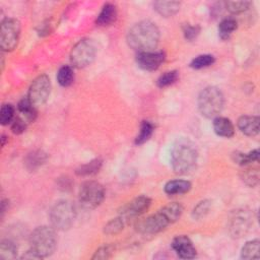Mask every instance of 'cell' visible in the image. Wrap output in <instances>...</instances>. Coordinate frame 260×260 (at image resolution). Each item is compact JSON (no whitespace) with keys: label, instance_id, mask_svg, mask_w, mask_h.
Here are the masks:
<instances>
[{"label":"cell","instance_id":"1","mask_svg":"<svg viewBox=\"0 0 260 260\" xmlns=\"http://www.w3.org/2000/svg\"><path fill=\"white\" fill-rule=\"evenodd\" d=\"M159 42V30L155 23L142 20L135 23L127 34L128 45L138 51H153Z\"/></svg>","mask_w":260,"mask_h":260},{"label":"cell","instance_id":"2","mask_svg":"<svg viewBox=\"0 0 260 260\" xmlns=\"http://www.w3.org/2000/svg\"><path fill=\"white\" fill-rule=\"evenodd\" d=\"M29 250L36 254L39 259L49 257L54 253L57 247V236L52 226H39L32 231L29 236Z\"/></svg>","mask_w":260,"mask_h":260},{"label":"cell","instance_id":"3","mask_svg":"<svg viewBox=\"0 0 260 260\" xmlns=\"http://www.w3.org/2000/svg\"><path fill=\"white\" fill-rule=\"evenodd\" d=\"M197 150L188 141L178 142L171 152V165L177 174H187L192 171L197 162Z\"/></svg>","mask_w":260,"mask_h":260},{"label":"cell","instance_id":"4","mask_svg":"<svg viewBox=\"0 0 260 260\" xmlns=\"http://www.w3.org/2000/svg\"><path fill=\"white\" fill-rule=\"evenodd\" d=\"M223 94L215 86L205 87L198 96V109L205 118H215L223 108Z\"/></svg>","mask_w":260,"mask_h":260},{"label":"cell","instance_id":"5","mask_svg":"<svg viewBox=\"0 0 260 260\" xmlns=\"http://www.w3.org/2000/svg\"><path fill=\"white\" fill-rule=\"evenodd\" d=\"M74 205L68 200L56 202L50 210V221L52 226L58 231H66L71 228L75 219Z\"/></svg>","mask_w":260,"mask_h":260},{"label":"cell","instance_id":"6","mask_svg":"<svg viewBox=\"0 0 260 260\" xmlns=\"http://www.w3.org/2000/svg\"><path fill=\"white\" fill-rule=\"evenodd\" d=\"M79 202L86 209L98 207L105 198V189L99 182L86 181L79 189Z\"/></svg>","mask_w":260,"mask_h":260},{"label":"cell","instance_id":"7","mask_svg":"<svg viewBox=\"0 0 260 260\" xmlns=\"http://www.w3.org/2000/svg\"><path fill=\"white\" fill-rule=\"evenodd\" d=\"M95 47L94 44L87 39L80 40L72 48L70 53L71 64L76 68H84L90 65L95 58Z\"/></svg>","mask_w":260,"mask_h":260},{"label":"cell","instance_id":"8","mask_svg":"<svg viewBox=\"0 0 260 260\" xmlns=\"http://www.w3.org/2000/svg\"><path fill=\"white\" fill-rule=\"evenodd\" d=\"M20 36V23L14 18H5L1 22L0 47L2 51L10 52L18 44Z\"/></svg>","mask_w":260,"mask_h":260},{"label":"cell","instance_id":"9","mask_svg":"<svg viewBox=\"0 0 260 260\" xmlns=\"http://www.w3.org/2000/svg\"><path fill=\"white\" fill-rule=\"evenodd\" d=\"M171 222L165 214L158 210L156 213L139 219L135 224L137 233L144 236H152L165 230Z\"/></svg>","mask_w":260,"mask_h":260},{"label":"cell","instance_id":"10","mask_svg":"<svg viewBox=\"0 0 260 260\" xmlns=\"http://www.w3.org/2000/svg\"><path fill=\"white\" fill-rule=\"evenodd\" d=\"M51 93V81L46 74L35 78L28 88L27 99L37 107L44 105Z\"/></svg>","mask_w":260,"mask_h":260},{"label":"cell","instance_id":"11","mask_svg":"<svg viewBox=\"0 0 260 260\" xmlns=\"http://www.w3.org/2000/svg\"><path fill=\"white\" fill-rule=\"evenodd\" d=\"M252 222V215L249 210H236L230 217L229 221V230L231 235L236 238L244 236L249 231Z\"/></svg>","mask_w":260,"mask_h":260},{"label":"cell","instance_id":"12","mask_svg":"<svg viewBox=\"0 0 260 260\" xmlns=\"http://www.w3.org/2000/svg\"><path fill=\"white\" fill-rule=\"evenodd\" d=\"M151 200L147 196H138L122 207L120 216L128 222L129 220L144 213L149 208Z\"/></svg>","mask_w":260,"mask_h":260},{"label":"cell","instance_id":"13","mask_svg":"<svg viewBox=\"0 0 260 260\" xmlns=\"http://www.w3.org/2000/svg\"><path fill=\"white\" fill-rule=\"evenodd\" d=\"M166 55L162 51H145L138 52L136 55V63L138 67L146 71L156 70L165 61Z\"/></svg>","mask_w":260,"mask_h":260},{"label":"cell","instance_id":"14","mask_svg":"<svg viewBox=\"0 0 260 260\" xmlns=\"http://www.w3.org/2000/svg\"><path fill=\"white\" fill-rule=\"evenodd\" d=\"M172 248L182 259H193L196 256V249L187 236H178L172 242Z\"/></svg>","mask_w":260,"mask_h":260},{"label":"cell","instance_id":"15","mask_svg":"<svg viewBox=\"0 0 260 260\" xmlns=\"http://www.w3.org/2000/svg\"><path fill=\"white\" fill-rule=\"evenodd\" d=\"M238 128L247 136H256L260 129V120L257 116H242L238 120Z\"/></svg>","mask_w":260,"mask_h":260},{"label":"cell","instance_id":"16","mask_svg":"<svg viewBox=\"0 0 260 260\" xmlns=\"http://www.w3.org/2000/svg\"><path fill=\"white\" fill-rule=\"evenodd\" d=\"M213 130L221 137L230 138L235 133V127L232 121L225 117H215L213 120Z\"/></svg>","mask_w":260,"mask_h":260},{"label":"cell","instance_id":"17","mask_svg":"<svg viewBox=\"0 0 260 260\" xmlns=\"http://www.w3.org/2000/svg\"><path fill=\"white\" fill-rule=\"evenodd\" d=\"M117 18V9L115 5L107 3L103 6L100 14L96 17V24L100 26H107L115 22Z\"/></svg>","mask_w":260,"mask_h":260},{"label":"cell","instance_id":"18","mask_svg":"<svg viewBox=\"0 0 260 260\" xmlns=\"http://www.w3.org/2000/svg\"><path fill=\"white\" fill-rule=\"evenodd\" d=\"M154 10L161 16L170 17L176 14L180 9L178 1H155L153 2Z\"/></svg>","mask_w":260,"mask_h":260},{"label":"cell","instance_id":"19","mask_svg":"<svg viewBox=\"0 0 260 260\" xmlns=\"http://www.w3.org/2000/svg\"><path fill=\"white\" fill-rule=\"evenodd\" d=\"M191 189V183L186 180H172L165 185V192L169 195L187 193Z\"/></svg>","mask_w":260,"mask_h":260},{"label":"cell","instance_id":"20","mask_svg":"<svg viewBox=\"0 0 260 260\" xmlns=\"http://www.w3.org/2000/svg\"><path fill=\"white\" fill-rule=\"evenodd\" d=\"M18 111L19 113L22 115V119L27 121V122H32L35 121V119L37 118V110H36V106L26 98V99H22L19 103H18Z\"/></svg>","mask_w":260,"mask_h":260},{"label":"cell","instance_id":"21","mask_svg":"<svg viewBox=\"0 0 260 260\" xmlns=\"http://www.w3.org/2000/svg\"><path fill=\"white\" fill-rule=\"evenodd\" d=\"M237 20L233 17L223 18L218 24V36L221 40H228L237 29Z\"/></svg>","mask_w":260,"mask_h":260},{"label":"cell","instance_id":"22","mask_svg":"<svg viewBox=\"0 0 260 260\" xmlns=\"http://www.w3.org/2000/svg\"><path fill=\"white\" fill-rule=\"evenodd\" d=\"M260 242L259 240H252L247 242L241 251V257L246 260L259 259L260 257Z\"/></svg>","mask_w":260,"mask_h":260},{"label":"cell","instance_id":"23","mask_svg":"<svg viewBox=\"0 0 260 260\" xmlns=\"http://www.w3.org/2000/svg\"><path fill=\"white\" fill-rule=\"evenodd\" d=\"M160 211L165 214V216L169 219L171 223L175 222L180 218L183 213V206L178 202H172L168 205L164 206Z\"/></svg>","mask_w":260,"mask_h":260},{"label":"cell","instance_id":"24","mask_svg":"<svg viewBox=\"0 0 260 260\" xmlns=\"http://www.w3.org/2000/svg\"><path fill=\"white\" fill-rule=\"evenodd\" d=\"M17 247L10 240H2L0 244V259L10 260L16 258Z\"/></svg>","mask_w":260,"mask_h":260},{"label":"cell","instance_id":"25","mask_svg":"<svg viewBox=\"0 0 260 260\" xmlns=\"http://www.w3.org/2000/svg\"><path fill=\"white\" fill-rule=\"evenodd\" d=\"M233 159L236 164L245 166L253 161H258L259 160V150L254 149L250 151L249 153H243V152H235L233 154Z\"/></svg>","mask_w":260,"mask_h":260},{"label":"cell","instance_id":"26","mask_svg":"<svg viewBox=\"0 0 260 260\" xmlns=\"http://www.w3.org/2000/svg\"><path fill=\"white\" fill-rule=\"evenodd\" d=\"M46 158H47V155L43 151H41V150L32 151L31 153H29L26 156L25 166L28 170H35V169L39 168L40 166H42L45 162Z\"/></svg>","mask_w":260,"mask_h":260},{"label":"cell","instance_id":"27","mask_svg":"<svg viewBox=\"0 0 260 260\" xmlns=\"http://www.w3.org/2000/svg\"><path fill=\"white\" fill-rule=\"evenodd\" d=\"M74 79V74L73 70L70 66H62L57 73V81L61 86H69Z\"/></svg>","mask_w":260,"mask_h":260},{"label":"cell","instance_id":"28","mask_svg":"<svg viewBox=\"0 0 260 260\" xmlns=\"http://www.w3.org/2000/svg\"><path fill=\"white\" fill-rule=\"evenodd\" d=\"M102 167V160L99 158L92 159L82 166H80L77 170H76V174L78 176H89V175H93L95 173L99 172V170Z\"/></svg>","mask_w":260,"mask_h":260},{"label":"cell","instance_id":"29","mask_svg":"<svg viewBox=\"0 0 260 260\" xmlns=\"http://www.w3.org/2000/svg\"><path fill=\"white\" fill-rule=\"evenodd\" d=\"M153 125L149 121H143L140 126L139 134L135 138V144H142L146 142L152 135Z\"/></svg>","mask_w":260,"mask_h":260},{"label":"cell","instance_id":"30","mask_svg":"<svg viewBox=\"0 0 260 260\" xmlns=\"http://www.w3.org/2000/svg\"><path fill=\"white\" fill-rule=\"evenodd\" d=\"M241 179L243 180V182L250 186V187H254L258 184L259 182V171L258 169L255 168H248L242 171L241 173Z\"/></svg>","mask_w":260,"mask_h":260},{"label":"cell","instance_id":"31","mask_svg":"<svg viewBox=\"0 0 260 260\" xmlns=\"http://www.w3.org/2000/svg\"><path fill=\"white\" fill-rule=\"evenodd\" d=\"M127 222L119 215L118 217L113 218L107 222V224L104 228V232L107 235H116L124 229V225Z\"/></svg>","mask_w":260,"mask_h":260},{"label":"cell","instance_id":"32","mask_svg":"<svg viewBox=\"0 0 260 260\" xmlns=\"http://www.w3.org/2000/svg\"><path fill=\"white\" fill-rule=\"evenodd\" d=\"M214 61H215V59L212 55L203 54V55H199V56L195 57L191 61L190 67L193 69H202V68L212 65L214 63Z\"/></svg>","mask_w":260,"mask_h":260},{"label":"cell","instance_id":"33","mask_svg":"<svg viewBox=\"0 0 260 260\" xmlns=\"http://www.w3.org/2000/svg\"><path fill=\"white\" fill-rule=\"evenodd\" d=\"M251 5L250 1H228L224 3V6L228 11L234 14H239L245 12L249 9Z\"/></svg>","mask_w":260,"mask_h":260},{"label":"cell","instance_id":"34","mask_svg":"<svg viewBox=\"0 0 260 260\" xmlns=\"http://www.w3.org/2000/svg\"><path fill=\"white\" fill-rule=\"evenodd\" d=\"M179 77V73L177 70H172V71H168V72H165L164 74H161L156 83H157V86L158 87H166V86H169L173 83H175L177 81Z\"/></svg>","mask_w":260,"mask_h":260},{"label":"cell","instance_id":"35","mask_svg":"<svg viewBox=\"0 0 260 260\" xmlns=\"http://www.w3.org/2000/svg\"><path fill=\"white\" fill-rule=\"evenodd\" d=\"M211 206V202L209 200H202L200 201L193 209L192 216L196 219H201L206 216V214L209 212Z\"/></svg>","mask_w":260,"mask_h":260},{"label":"cell","instance_id":"36","mask_svg":"<svg viewBox=\"0 0 260 260\" xmlns=\"http://www.w3.org/2000/svg\"><path fill=\"white\" fill-rule=\"evenodd\" d=\"M14 119V108L10 104H5L1 107L0 122L2 125H8Z\"/></svg>","mask_w":260,"mask_h":260},{"label":"cell","instance_id":"37","mask_svg":"<svg viewBox=\"0 0 260 260\" xmlns=\"http://www.w3.org/2000/svg\"><path fill=\"white\" fill-rule=\"evenodd\" d=\"M26 128V122L20 117H16L13 119L11 122V130L15 134H20L22 133Z\"/></svg>","mask_w":260,"mask_h":260},{"label":"cell","instance_id":"38","mask_svg":"<svg viewBox=\"0 0 260 260\" xmlns=\"http://www.w3.org/2000/svg\"><path fill=\"white\" fill-rule=\"evenodd\" d=\"M199 32L200 27L197 25H186L184 27V36L188 41H193L194 39H196Z\"/></svg>","mask_w":260,"mask_h":260},{"label":"cell","instance_id":"39","mask_svg":"<svg viewBox=\"0 0 260 260\" xmlns=\"http://www.w3.org/2000/svg\"><path fill=\"white\" fill-rule=\"evenodd\" d=\"M112 254V247L111 246H104L99 248L94 255L92 256V259H108Z\"/></svg>","mask_w":260,"mask_h":260}]
</instances>
